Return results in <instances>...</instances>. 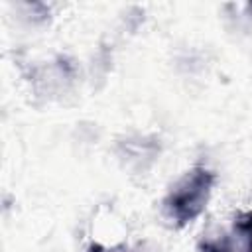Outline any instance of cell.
Listing matches in <instances>:
<instances>
[{"label": "cell", "mask_w": 252, "mask_h": 252, "mask_svg": "<svg viewBox=\"0 0 252 252\" xmlns=\"http://www.w3.org/2000/svg\"><path fill=\"white\" fill-rule=\"evenodd\" d=\"M205 252H232V248L228 246V242H205L203 244Z\"/></svg>", "instance_id": "3957f363"}, {"label": "cell", "mask_w": 252, "mask_h": 252, "mask_svg": "<svg viewBox=\"0 0 252 252\" xmlns=\"http://www.w3.org/2000/svg\"><path fill=\"white\" fill-rule=\"evenodd\" d=\"M91 252H102L98 246H91Z\"/></svg>", "instance_id": "277c9868"}, {"label": "cell", "mask_w": 252, "mask_h": 252, "mask_svg": "<svg viewBox=\"0 0 252 252\" xmlns=\"http://www.w3.org/2000/svg\"><path fill=\"white\" fill-rule=\"evenodd\" d=\"M236 230L246 236V252H252V213H244L236 220Z\"/></svg>", "instance_id": "7a4b0ae2"}, {"label": "cell", "mask_w": 252, "mask_h": 252, "mask_svg": "<svg viewBox=\"0 0 252 252\" xmlns=\"http://www.w3.org/2000/svg\"><path fill=\"white\" fill-rule=\"evenodd\" d=\"M213 185H215L213 171L205 167H193L165 197L163 201L165 215L179 226L191 222L207 207Z\"/></svg>", "instance_id": "6da1fadb"}]
</instances>
